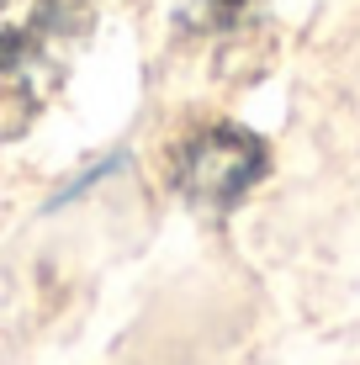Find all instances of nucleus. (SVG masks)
<instances>
[{
	"instance_id": "nucleus-3",
	"label": "nucleus",
	"mask_w": 360,
	"mask_h": 365,
	"mask_svg": "<svg viewBox=\"0 0 360 365\" xmlns=\"http://www.w3.org/2000/svg\"><path fill=\"white\" fill-rule=\"evenodd\" d=\"M212 6H222V11H233V6H244V0H212Z\"/></svg>"
},
{
	"instance_id": "nucleus-2",
	"label": "nucleus",
	"mask_w": 360,
	"mask_h": 365,
	"mask_svg": "<svg viewBox=\"0 0 360 365\" xmlns=\"http://www.w3.org/2000/svg\"><path fill=\"white\" fill-rule=\"evenodd\" d=\"M74 0H0V64L37 80L43 53L69 32Z\"/></svg>"
},
{
	"instance_id": "nucleus-1",
	"label": "nucleus",
	"mask_w": 360,
	"mask_h": 365,
	"mask_svg": "<svg viewBox=\"0 0 360 365\" xmlns=\"http://www.w3.org/2000/svg\"><path fill=\"white\" fill-rule=\"evenodd\" d=\"M265 175V143L244 128H207L180 148L175 185L196 212H228Z\"/></svg>"
}]
</instances>
